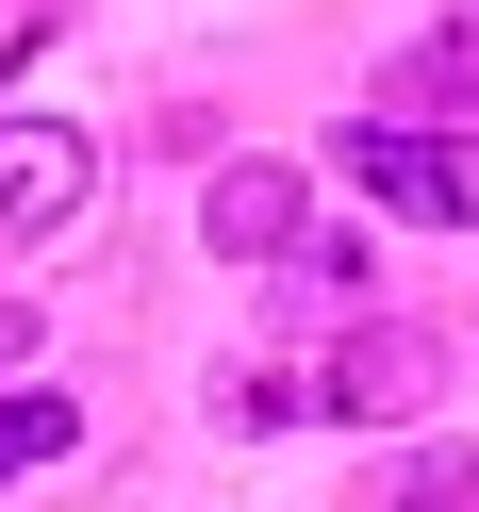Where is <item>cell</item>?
Segmentation results:
<instances>
[{
  "label": "cell",
  "mask_w": 479,
  "mask_h": 512,
  "mask_svg": "<svg viewBox=\"0 0 479 512\" xmlns=\"http://www.w3.org/2000/svg\"><path fill=\"white\" fill-rule=\"evenodd\" d=\"M331 166L364 182L380 215H413V232H479V133H430V116H347Z\"/></svg>",
  "instance_id": "1"
},
{
  "label": "cell",
  "mask_w": 479,
  "mask_h": 512,
  "mask_svg": "<svg viewBox=\"0 0 479 512\" xmlns=\"http://www.w3.org/2000/svg\"><path fill=\"white\" fill-rule=\"evenodd\" d=\"M83 199H100V133H67V116H0V248L67 232Z\"/></svg>",
  "instance_id": "2"
},
{
  "label": "cell",
  "mask_w": 479,
  "mask_h": 512,
  "mask_svg": "<svg viewBox=\"0 0 479 512\" xmlns=\"http://www.w3.org/2000/svg\"><path fill=\"white\" fill-rule=\"evenodd\" d=\"M430 331H397V314H380V331H347L331 364H314V413H364V430H413V413H430Z\"/></svg>",
  "instance_id": "3"
},
{
  "label": "cell",
  "mask_w": 479,
  "mask_h": 512,
  "mask_svg": "<svg viewBox=\"0 0 479 512\" xmlns=\"http://www.w3.org/2000/svg\"><path fill=\"white\" fill-rule=\"evenodd\" d=\"M199 232L232 248V265H298V248H314V199H298V166H232L199 199Z\"/></svg>",
  "instance_id": "4"
},
{
  "label": "cell",
  "mask_w": 479,
  "mask_h": 512,
  "mask_svg": "<svg viewBox=\"0 0 479 512\" xmlns=\"http://www.w3.org/2000/svg\"><path fill=\"white\" fill-rule=\"evenodd\" d=\"M430 100H463V116H479V34H413L397 67H380V116H430Z\"/></svg>",
  "instance_id": "5"
},
{
  "label": "cell",
  "mask_w": 479,
  "mask_h": 512,
  "mask_svg": "<svg viewBox=\"0 0 479 512\" xmlns=\"http://www.w3.org/2000/svg\"><path fill=\"white\" fill-rule=\"evenodd\" d=\"M67 446H83V397H34V380H17V397H0V496L34 463H67Z\"/></svg>",
  "instance_id": "6"
},
{
  "label": "cell",
  "mask_w": 479,
  "mask_h": 512,
  "mask_svg": "<svg viewBox=\"0 0 479 512\" xmlns=\"http://www.w3.org/2000/svg\"><path fill=\"white\" fill-rule=\"evenodd\" d=\"M17 364H34V298H0V380H17Z\"/></svg>",
  "instance_id": "7"
}]
</instances>
